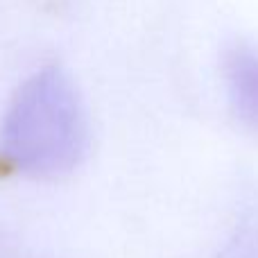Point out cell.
Returning a JSON list of instances; mask_svg holds the SVG:
<instances>
[{
  "label": "cell",
  "instance_id": "1",
  "mask_svg": "<svg viewBox=\"0 0 258 258\" xmlns=\"http://www.w3.org/2000/svg\"><path fill=\"white\" fill-rule=\"evenodd\" d=\"M89 141L84 102L57 63L34 71L12 95L0 125V161L12 172L45 179L71 172Z\"/></svg>",
  "mask_w": 258,
  "mask_h": 258
},
{
  "label": "cell",
  "instance_id": "2",
  "mask_svg": "<svg viewBox=\"0 0 258 258\" xmlns=\"http://www.w3.org/2000/svg\"><path fill=\"white\" fill-rule=\"evenodd\" d=\"M224 84L231 111L242 125L258 132V50L236 43L224 57Z\"/></svg>",
  "mask_w": 258,
  "mask_h": 258
},
{
  "label": "cell",
  "instance_id": "3",
  "mask_svg": "<svg viewBox=\"0 0 258 258\" xmlns=\"http://www.w3.org/2000/svg\"><path fill=\"white\" fill-rule=\"evenodd\" d=\"M215 258H258V222L238 229Z\"/></svg>",
  "mask_w": 258,
  "mask_h": 258
},
{
  "label": "cell",
  "instance_id": "4",
  "mask_svg": "<svg viewBox=\"0 0 258 258\" xmlns=\"http://www.w3.org/2000/svg\"><path fill=\"white\" fill-rule=\"evenodd\" d=\"M0 258H21V256L14 254V251H7L5 247H0Z\"/></svg>",
  "mask_w": 258,
  "mask_h": 258
}]
</instances>
